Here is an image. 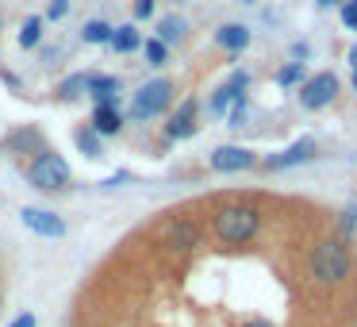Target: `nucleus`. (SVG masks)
<instances>
[{"instance_id":"nucleus-1","label":"nucleus","mask_w":357,"mask_h":327,"mask_svg":"<svg viewBox=\"0 0 357 327\" xmlns=\"http://www.w3.org/2000/svg\"><path fill=\"white\" fill-rule=\"evenodd\" d=\"M307 270H311V277L323 281V285H342V281L354 273V254H349V247L342 239H323V242L311 247Z\"/></svg>"},{"instance_id":"nucleus-2","label":"nucleus","mask_w":357,"mask_h":327,"mask_svg":"<svg viewBox=\"0 0 357 327\" xmlns=\"http://www.w3.org/2000/svg\"><path fill=\"white\" fill-rule=\"evenodd\" d=\"M257 227H261V216H257L254 204H223L215 212V235L223 242H231V247L250 242L257 235Z\"/></svg>"},{"instance_id":"nucleus-3","label":"nucleus","mask_w":357,"mask_h":327,"mask_svg":"<svg viewBox=\"0 0 357 327\" xmlns=\"http://www.w3.org/2000/svg\"><path fill=\"white\" fill-rule=\"evenodd\" d=\"M70 162H66L62 154H50V150H43V154H35V162L27 166V181H31L39 193H62V189H70Z\"/></svg>"},{"instance_id":"nucleus-4","label":"nucleus","mask_w":357,"mask_h":327,"mask_svg":"<svg viewBox=\"0 0 357 327\" xmlns=\"http://www.w3.org/2000/svg\"><path fill=\"white\" fill-rule=\"evenodd\" d=\"M169 93H173V85L165 78H154V81H146V85L135 93V101H131V119H150V116H162L165 108H169Z\"/></svg>"},{"instance_id":"nucleus-5","label":"nucleus","mask_w":357,"mask_h":327,"mask_svg":"<svg viewBox=\"0 0 357 327\" xmlns=\"http://www.w3.org/2000/svg\"><path fill=\"white\" fill-rule=\"evenodd\" d=\"M334 96H338V78H334V73H315V78L303 81V89H300V104L311 112L326 108Z\"/></svg>"},{"instance_id":"nucleus-6","label":"nucleus","mask_w":357,"mask_h":327,"mask_svg":"<svg viewBox=\"0 0 357 327\" xmlns=\"http://www.w3.org/2000/svg\"><path fill=\"white\" fill-rule=\"evenodd\" d=\"M20 216H24V224L31 227L35 235H43V239H62V235H66V219L58 216V212H47V208H24Z\"/></svg>"},{"instance_id":"nucleus-7","label":"nucleus","mask_w":357,"mask_h":327,"mask_svg":"<svg viewBox=\"0 0 357 327\" xmlns=\"http://www.w3.org/2000/svg\"><path fill=\"white\" fill-rule=\"evenodd\" d=\"M257 158H254V150H246V147H219L215 154H211V170H219V173H238V170H250Z\"/></svg>"},{"instance_id":"nucleus-8","label":"nucleus","mask_w":357,"mask_h":327,"mask_svg":"<svg viewBox=\"0 0 357 327\" xmlns=\"http://www.w3.org/2000/svg\"><path fill=\"white\" fill-rule=\"evenodd\" d=\"M315 154V139H296L292 147H284L280 154H269L265 158V170H288V166H300V162H307V158Z\"/></svg>"},{"instance_id":"nucleus-9","label":"nucleus","mask_w":357,"mask_h":327,"mask_svg":"<svg viewBox=\"0 0 357 327\" xmlns=\"http://www.w3.org/2000/svg\"><path fill=\"white\" fill-rule=\"evenodd\" d=\"M246 85H250L246 73H234L223 89H215V96H211V112H215V116H227V112H231L238 101H246V93H242Z\"/></svg>"},{"instance_id":"nucleus-10","label":"nucleus","mask_w":357,"mask_h":327,"mask_svg":"<svg viewBox=\"0 0 357 327\" xmlns=\"http://www.w3.org/2000/svg\"><path fill=\"white\" fill-rule=\"evenodd\" d=\"M165 135H169V139H192L196 135V101H185L173 112L169 124H165Z\"/></svg>"},{"instance_id":"nucleus-11","label":"nucleus","mask_w":357,"mask_h":327,"mask_svg":"<svg viewBox=\"0 0 357 327\" xmlns=\"http://www.w3.org/2000/svg\"><path fill=\"white\" fill-rule=\"evenodd\" d=\"M0 147L8 150V154H39L43 150V131L39 127H20V131H12Z\"/></svg>"},{"instance_id":"nucleus-12","label":"nucleus","mask_w":357,"mask_h":327,"mask_svg":"<svg viewBox=\"0 0 357 327\" xmlns=\"http://www.w3.org/2000/svg\"><path fill=\"white\" fill-rule=\"evenodd\" d=\"M165 242H169L173 250H192L196 242H200V231H196L192 219H169V224H165Z\"/></svg>"},{"instance_id":"nucleus-13","label":"nucleus","mask_w":357,"mask_h":327,"mask_svg":"<svg viewBox=\"0 0 357 327\" xmlns=\"http://www.w3.org/2000/svg\"><path fill=\"white\" fill-rule=\"evenodd\" d=\"M215 43L223 50H246L250 47V27H242V24H223L215 31Z\"/></svg>"},{"instance_id":"nucleus-14","label":"nucleus","mask_w":357,"mask_h":327,"mask_svg":"<svg viewBox=\"0 0 357 327\" xmlns=\"http://www.w3.org/2000/svg\"><path fill=\"white\" fill-rule=\"evenodd\" d=\"M89 127H93V131L104 139V135H116L119 127H123V116H119L116 108H96L93 112V124H89Z\"/></svg>"},{"instance_id":"nucleus-15","label":"nucleus","mask_w":357,"mask_h":327,"mask_svg":"<svg viewBox=\"0 0 357 327\" xmlns=\"http://www.w3.org/2000/svg\"><path fill=\"white\" fill-rule=\"evenodd\" d=\"M185 31H188V24H185V16H165L162 24H158V39L169 47V43H181L185 39Z\"/></svg>"},{"instance_id":"nucleus-16","label":"nucleus","mask_w":357,"mask_h":327,"mask_svg":"<svg viewBox=\"0 0 357 327\" xmlns=\"http://www.w3.org/2000/svg\"><path fill=\"white\" fill-rule=\"evenodd\" d=\"M108 43L119 50V54H131V50H139V31H135L131 24H127V27H112V39Z\"/></svg>"},{"instance_id":"nucleus-17","label":"nucleus","mask_w":357,"mask_h":327,"mask_svg":"<svg viewBox=\"0 0 357 327\" xmlns=\"http://www.w3.org/2000/svg\"><path fill=\"white\" fill-rule=\"evenodd\" d=\"M89 93L100 101V96H116L119 93V81L108 78V73H89Z\"/></svg>"},{"instance_id":"nucleus-18","label":"nucleus","mask_w":357,"mask_h":327,"mask_svg":"<svg viewBox=\"0 0 357 327\" xmlns=\"http://www.w3.org/2000/svg\"><path fill=\"white\" fill-rule=\"evenodd\" d=\"M39 39H43V20L39 16L24 20V27H20V47L31 50V47H39Z\"/></svg>"},{"instance_id":"nucleus-19","label":"nucleus","mask_w":357,"mask_h":327,"mask_svg":"<svg viewBox=\"0 0 357 327\" xmlns=\"http://www.w3.org/2000/svg\"><path fill=\"white\" fill-rule=\"evenodd\" d=\"M81 39L93 43V47H96V43H108L112 39V24H104V20H89L85 31H81Z\"/></svg>"},{"instance_id":"nucleus-20","label":"nucleus","mask_w":357,"mask_h":327,"mask_svg":"<svg viewBox=\"0 0 357 327\" xmlns=\"http://www.w3.org/2000/svg\"><path fill=\"white\" fill-rule=\"evenodd\" d=\"M77 147H81V154H89V158H100L104 150H100V135L93 131V127H81L77 131Z\"/></svg>"},{"instance_id":"nucleus-21","label":"nucleus","mask_w":357,"mask_h":327,"mask_svg":"<svg viewBox=\"0 0 357 327\" xmlns=\"http://www.w3.org/2000/svg\"><path fill=\"white\" fill-rule=\"evenodd\" d=\"M89 89V73H73V78L62 81V101H77V96H85Z\"/></svg>"},{"instance_id":"nucleus-22","label":"nucleus","mask_w":357,"mask_h":327,"mask_svg":"<svg viewBox=\"0 0 357 327\" xmlns=\"http://www.w3.org/2000/svg\"><path fill=\"white\" fill-rule=\"evenodd\" d=\"M142 54H146V62H150V66H162L165 58H169V47H165L162 39H150L146 47H142Z\"/></svg>"},{"instance_id":"nucleus-23","label":"nucleus","mask_w":357,"mask_h":327,"mask_svg":"<svg viewBox=\"0 0 357 327\" xmlns=\"http://www.w3.org/2000/svg\"><path fill=\"white\" fill-rule=\"evenodd\" d=\"M296 81H303V66L300 62H288V66H280L277 70V85L284 89V85H296Z\"/></svg>"},{"instance_id":"nucleus-24","label":"nucleus","mask_w":357,"mask_h":327,"mask_svg":"<svg viewBox=\"0 0 357 327\" xmlns=\"http://www.w3.org/2000/svg\"><path fill=\"white\" fill-rule=\"evenodd\" d=\"M338 227H342V231H354V227H357V204H349V208L346 212H342V219H338Z\"/></svg>"},{"instance_id":"nucleus-25","label":"nucleus","mask_w":357,"mask_h":327,"mask_svg":"<svg viewBox=\"0 0 357 327\" xmlns=\"http://www.w3.org/2000/svg\"><path fill=\"white\" fill-rule=\"evenodd\" d=\"M342 24L357 27V0H346V4H342Z\"/></svg>"},{"instance_id":"nucleus-26","label":"nucleus","mask_w":357,"mask_h":327,"mask_svg":"<svg viewBox=\"0 0 357 327\" xmlns=\"http://www.w3.org/2000/svg\"><path fill=\"white\" fill-rule=\"evenodd\" d=\"M231 127H246V101H238L231 108Z\"/></svg>"},{"instance_id":"nucleus-27","label":"nucleus","mask_w":357,"mask_h":327,"mask_svg":"<svg viewBox=\"0 0 357 327\" xmlns=\"http://www.w3.org/2000/svg\"><path fill=\"white\" fill-rule=\"evenodd\" d=\"M66 12H70V0H50V8H47L50 20H62Z\"/></svg>"},{"instance_id":"nucleus-28","label":"nucleus","mask_w":357,"mask_h":327,"mask_svg":"<svg viewBox=\"0 0 357 327\" xmlns=\"http://www.w3.org/2000/svg\"><path fill=\"white\" fill-rule=\"evenodd\" d=\"M8 327H39V319H35V312H20Z\"/></svg>"},{"instance_id":"nucleus-29","label":"nucleus","mask_w":357,"mask_h":327,"mask_svg":"<svg viewBox=\"0 0 357 327\" xmlns=\"http://www.w3.org/2000/svg\"><path fill=\"white\" fill-rule=\"evenodd\" d=\"M135 16H139V20L154 16V0H135Z\"/></svg>"},{"instance_id":"nucleus-30","label":"nucleus","mask_w":357,"mask_h":327,"mask_svg":"<svg viewBox=\"0 0 357 327\" xmlns=\"http://www.w3.org/2000/svg\"><path fill=\"white\" fill-rule=\"evenodd\" d=\"M242 327H277V324H273V319H261V316H257V319H246Z\"/></svg>"},{"instance_id":"nucleus-31","label":"nucleus","mask_w":357,"mask_h":327,"mask_svg":"<svg viewBox=\"0 0 357 327\" xmlns=\"http://www.w3.org/2000/svg\"><path fill=\"white\" fill-rule=\"evenodd\" d=\"M319 8H334V4H342V0H315Z\"/></svg>"},{"instance_id":"nucleus-32","label":"nucleus","mask_w":357,"mask_h":327,"mask_svg":"<svg viewBox=\"0 0 357 327\" xmlns=\"http://www.w3.org/2000/svg\"><path fill=\"white\" fill-rule=\"evenodd\" d=\"M349 66H354V70H357V47L349 50Z\"/></svg>"},{"instance_id":"nucleus-33","label":"nucleus","mask_w":357,"mask_h":327,"mask_svg":"<svg viewBox=\"0 0 357 327\" xmlns=\"http://www.w3.org/2000/svg\"><path fill=\"white\" fill-rule=\"evenodd\" d=\"M354 89H357V73H354Z\"/></svg>"},{"instance_id":"nucleus-34","label":"nucleus","mask_w":357,"mask_h":327,"mask_svg":"<svg viewBox=\"0 0 357 327\" xmlns=\"http://www.w3.org/2000/svg\"><path fill=\"white\" fill-rule=\"evenodd\" d=\"M250 4H254V0H250Z\"/></svg>"}]
</instances>
